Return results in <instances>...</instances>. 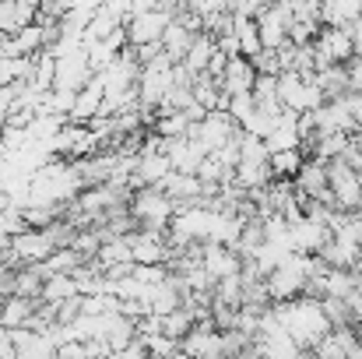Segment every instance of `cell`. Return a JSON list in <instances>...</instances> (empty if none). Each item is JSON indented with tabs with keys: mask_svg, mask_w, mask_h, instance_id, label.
Wrapping results in <instances>:
<instances>
[{
	"mask_svg": "<svg viewBox=\"0 0 362 359\" xmlns=\"http://www.w3.org/2000/svg\"><path fill=\"white\" fill-rule=\"evenodd\" d=\"M303 162H306L303 148H292V152H271V155H267V173H271L274 183H292V180L299 176Z\"/></svg>",
	"mask_w": 362,
	"mask_h": 359,
	"instance_id": "3957f363",
	"label": "cell"
},
{
	"mask_svg": "<svg viewBox=\"0 0 362 359\" xmlns=\"http://www.w3.org/2000/svg\"><path fill=\"white\" fill-rule=\"evenodd\" d=\"M260 46L264 50H281L288 42V7L274 4V7H260V14L253 18Z\"/></svg>",
	"mask_w": 362,
	"mask_h": 359,
	"instance_id": "6da1fadb",
	"label": "cell"
},
{
	"mask_svg": "<svg viewBox=\"0 0 362 359\" xmlns=\"http://www.w3.org/2000/svg\"><path fill=\"white\" fill-rule=\"evenodd\" d=\"M345 110L352 120V134H362V96H345Z\"/></svg>",
	"mask_w": 362,
	"mask_h": 359,
	"instance_id": "52a82bcc",
	"label": "cell"
},
{
	"mask_svg": "<svg viewBox=\"0 0 362 359\" xmlns=\"http://www.w3.org/2000/svg\"><path fill=\"white\" fill-rule=\"evenodd\" d=\"M345 32H349V39H352V57H362V18L352 21Z\"/></svg>",
	"mask_w": 362,
	"mask_h": 359,
	"instance_id": "ba28073f",
	"label": "cell"
},
{
	"mask_svg": "<svg viewBox=\"0 0 362 359\" xmlns=\"http://www.w3.org/2000/svg\"><path fill=\"white\" fill-rule=\"evenodd\" d=\"M148 359H162V356H148Z\"/></svg>",
	"mask_w": 362,
	"mask_h": 359,
	"instance_id": "9c48e42d",
	"label": "cell"
},
{
	"mask_svg": "<svg viewBox=\"0 0 362 359\" xmlns=\"http://www.w3.org/2000/svg\"><path fill=\"white\" fill-rule=\"evenodd\" d=\"M233 18V14H229ZM233 35H236V46H240V57L253 60L264 46H260V35H257V25L253 21H243V18H233Z\"/></svg>",
	"mask_w": 362,
	"mask_h": 359,
	"instance_id": "5b68a950",
	"label": "cell"
},
{
	"mask_svg": "<svg viewBox=\"0 0 362 359\" xmlns=\"http://www.w3.org/2000/svg\"><path fill=\"white\" fill-rule=\"evenodd\" d=\"M345 85H349V96H362V57H352L345 64Z\"/></svg>",
	"mask_w": 362,
	"mask_h": 359,
	"instance_id": "8992f818",
	"label": "cell"
},
{
	"mask_svg": "<svg viewBox=\"0 0 362 359\" xmlns=\"http://www.w3.org/2000/svg\"><path fill=\"white\" fill-rule=\"evenodd\" d=\"M35 21V4H0V39L18 35Z\"/></svg>",
	"mask_w": 362,
	"mask_h": 359,
	"instance_id": "277c9868",
	"label": "cell"
},
{
	"mask_svg": "<svg viewBox=\"0 0 362 359\" xmlns=\"http://www.w3.org/2000/svg\"><path fill=\"white\" fill-rule=\"evenodd\" d=\"M253 81H257V71L246 57H229L226 71L218 74V89L226 92V99L233 96H250L253 92Z\"/></svg>",
	"mask_w": 362,
	"mask_h": 359,
	"instance_id": "7a4b0ae2",
	"label": "cell"
}]
</instances>
